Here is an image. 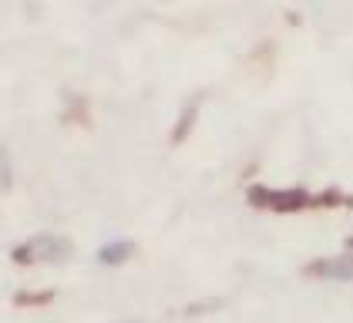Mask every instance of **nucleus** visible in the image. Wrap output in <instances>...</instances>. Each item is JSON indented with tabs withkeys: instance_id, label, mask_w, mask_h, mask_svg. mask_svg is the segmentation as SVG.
Instances as JSON below:
<instances>
[{
	"instance_id": "obj_1",
	"label": "nucleus",
	"mask_w": 353,
	"mask_h": 323,
	"mask_svg": "<svg viewBox=\"0 0 353 323\" xmlns=\"http://www.w3.org/2000/svg\"><path fill=\"white\" fill-rule=\"evenodd\" d=\"M68 253V242L61 236H34L24 246H14V260L17 263H34V260H54V256H64Z\"/></svg>"
},
{
	"instance_id": "obj_2",
	"label": "nucleus",
	"mask_w": 353,
	"mask_h": 323,
	"mask_svg": "<svg viewBox=\"0 0 353 323\" xmlns=\"http://www.w3.org/2000/svg\"><path fill=\"white\" fill-rule=\"evenodd\" d=\"M306 273L310 276H320V280H347L353 283V256H323V260H313V263H306Z\"/></svg>"
},
{
	"instance_id": "obj_3",
	"label": "nucleus",
	"mask_w": 353,
	"mask_h": 323,
	"mask_svg": "<svg viewBox=\"0 0 353 323\" xmlns=\"http://www.w3.org/2000/svg\"><path fill=\"white\" fill-rule=\"evenodd\" d=\"M252 202H263V206H270L276 213H290V209H303L306 206V192L303 188H286V192H259V188H252Z\"/></svg>"
},
{
	"instance_id": "obj_4",
	"label": "nucleus",
	"mask_w": 353,
	"mask_h": 323,
	"mask_svg": "<svg viewBox=\"0 0 353 323\" xmlns=\"http://www.w3.org/2000/svg\"><path fill=\"white\" fill-rule=\"evenodd\" d=\"M132 253H135V242L132 239H111L98 249V263H105V266H121Z\"/></svg>"
},
{
	"instance_id": "obj_5",
	"label": "nucleus",
	"mask_w": 353,
	"mask_h": 323,
	"mask_svg": "<svg viewBox=\"0 0 353 323\" xmlns=\"http://www.w3.org/2000/svg\"><path fill=\"white\" fill-rule=\"evenodd\" d=\"M121 323H138V320H121Z\"/></svg>"
}]
</instances>
